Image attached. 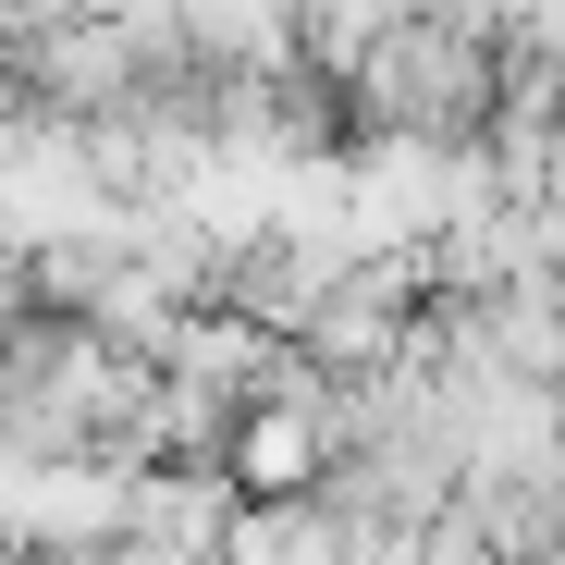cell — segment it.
<instances>
[{
    "instance_id": "cell-4",
    "label": "cell",
    "mask_w": 565,
    "mask_h": 565,
    "mask_svg": "<svg viewBox=\"0 0 565 565\" xmlns=\"http://www.w3.org/2000/svg\"><path fill=\"white\" fill-rule=\"evenodd\" d=\"M13 308H38V234L0 222V320H13Z\"/></svg>"
},
{
    "instance_id": "cell-2",
    "label": "cell",
    "mask_w": 565,
    "mask_h": 565,
    "mask_svg": "<svg viewBox=\"0 0 565 565\" xmlns=\"http://www.w3.org/2000/svg\"><path fill=\"white\" fill-rule=\"evenodd\" d=\"M344 258H356V246H332V234L258 222V234H234V246H222L210 308H234V320H258V332H308V308L344 282Z\"/></svg>"
},
{
    "instance_id": "cell-3",
    "label": "cell",
    "mask_w": 565,
    "mask_h": 565,
    "mask_svg": "<svg viewBox=\"0 0 565 565\" xmlns=\"http://www.w3.org/2000/svg\"><path fill=\"white\" fill-rule=\"evenodd\" d=\"M184 38L210 62H296V0H184Z\"/></svg>"
},
{
    "instance_id": "cell-1",
    "label": "cell",
    "mask_w": 565,
    "mask_h": 565,
    "mask_svg": "<svg viewBox=\"0 0 565 565\" xmlns=\"http://www.w3.org/2000/svg\"><path fill=\"white\" fill-rule=\"evenodd\" d=\"M356 136L369 148H480L504 111V25H467V13H394L356 62Z\"/></svg>"
}]
</instances>
